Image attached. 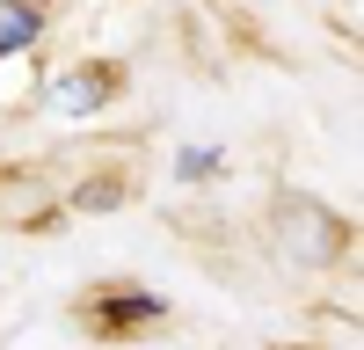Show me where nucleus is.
<instances>
[{
	"label": "nucleus",
	"mask_w": 364,
	"mask_h": 350,
	"mask_svg": "<svg viewBox=\"0 0 364 350\" xmlns=\"http://www.w3.org/2000/svg\"><path fill=\"white\" fill-rule=\"evenodd\" d=\"M37 37H44V8H37V0H0V58L29 51Z\"/></svg>",
	"instance_id": "7ed1b4c3"
},
{
	"label": "nucleus",
	"mask_w": 364,
	"mask_h": 350,
	"mask_svg": "<svg viewBox=\"0 0 364 350\" xmlns=\"http://www.w3.org/2000/svg\"><path fill=\"white\" fill-rule=\"evenodd\" d=\"M219 168H226L219 146H182V154H175V175H182V183H211Z\"/></svg>",
	"instance_id": "20e7f679"
},
{
	"label": "nucleus",
	"mask_w": 364,
	"mask_h": 350,
	"mask_svg": "<svg viewBox=\"0 0 364 350\" xmlns=\"http://www.w3.org/2000/svg\"><path fill=\"white\" fill-rule=\"evenodd\" d=\"M117 88H124V73H117V66H80V73H58V80H51L44 110H51V117H95Z\"/></svg>",
	"instance_id": "f03ea898"
},
{
	"label": "nucleus",
	"mask_w": 364,
	"mask_h": 350,
	"mask_svg": "<svg viewBox=\"0 0 364 350\" xmlns=\"http://www.w3.org/2000/svg\"><path fill=\"white\" fill-rule=\"evenodd\" d=\"M168 307H161V292H146V285H95L80 299V321L95 336H132V329H146V321H161Z\"/></svg>",
	"instance_id": "f257e3e1"
}]
</instances>
